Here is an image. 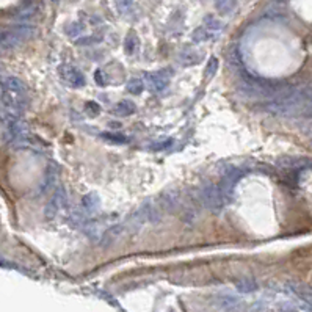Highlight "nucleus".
Instances as JSON below:
<instances>
[{
  "label": "nucleus",
  "mask_w": 312,
  "mask_h": 312,
  "mask_svg": "<svg viewBox=\"0 0 312 312\" xmlns=\"http://www.w3.org/2000/svg\"><path fill=\"white\" fill-rule=\"evenodd\" d=\"M58 74L61 80L69 85L72 88H83L87 85V80H85V75L74 66H69V64H61L58 68Z\"/></svg>",
  "instance_id": "4"
},
{
  "label": "nucleus",
  "mask_w": 312,
  "mask_h": 312,
  "mask_svg": "<svg viewBox=\"0 0 312 312\" xmlns=\"http://www.w3.org/2000/svg\"><path fill=\"white\" fill-rule=\"evenodd\" d=\"M171 143H173V140L171 138H168L166 142H163V143H156V145H151V149H156V151H158V149H166Z\"/></svg>",
  "instance_id": "28"
},
{
  "label": "nucleus",
  "mask_w": 312,
  "mask_h": 312,
  "mask_svg": "<svg viewBox=\"0 0 312 312\" xmlns=\"http://www.w3.org/2000/svg\"><path fill=\"white\" fill-rule=\"evenodd\" d=\"M204 27H207L212 31H218L223 27V22L220 19H217L215 16H206L204 17Z\"/></svg>",
  "instance_id": "20"
},
{
  "label": "nucleus",
  "mask_w": 312,
  "mask_h": 312,
  "mask_svg": "<svg viewBox=\"0 0 312 312\" xmlns=\"http://www.w3.org/2000/svg\"><path fill=\"white\" fill-rule=\"evenodd\" d=\"M218 64H220V61H218L217 57H210L209 61H207L206 69H204V79H206V80H210V79L213 77V75L217 74V71H218Z\"/></svg>",
  "instance_id": "19"
},
{
  "label": "nucleus",
  "mask_w": 312,
  "mask_h": 312,
  "mask_svg": "<svg viewBox=\"0 0 312 312\" xmlns=\"http://www.w3.org/2000/svg\"><path fill=\"white\" fill-rule=\"evenodd\" d=\"M98 295H99L101 298H104V300L109 301L110 305H113V306H116V308H120V305H118V300H116L115 297H112L110 294H107L105 290H98Z\"/></svg>",
  "instance_id": "26"
},
{
  "label": "nucleus",
  "mask_w": 312,
  "mask_h": 312,
  "mask_svg": "<svg viewBox=\"0 0 312 312\" xmlns=\"http://www.w3.org/2000/svg\"><path fill=\"white\" fill-rule=\"evenodd\" d=\"M145 80H142V79H138V77H134V79H131L127 82V91L131 93V94H135V96H138V94H142L143 91H145Z\"/></svg>",
  "instance_id": "18"
},
{
  "label": "nucleus",
  "mask_w": 312,
  "mask_h": 312,
  "mask_svg": "<svg viewBox=\"0 0 312 312\" xmlns=\"http://www.w3.org/2000/svg\"><path fill=\"white\" fill-rule=\"evenodd\" d=\"M2 90H8L14 94H25L27 85L20 79L13 77V75H5V77L2 79Z\"/></svg>",
  "instance_id": "9"
},
{
  "label": "nucleus",
  "mask_w": 312,
  "mask_h": 312,
  "mask_svg": "<svg viewBox=\"0 0 312 312\" xmlns=\"http://www.w3.org/2000/svg\"><path fill=\"white\" fill-rule=\"evenodd\" d=\"M82 206L88 213H93V212L98 210L99 209V196H98V193H94V191L87 193V195L82 198Z\"/></svg>",
  "instance_id": "13"
},
{
  "label": "nucleus",
  "mask_w": 312,
  "mask_h": 312,
  "mask_svg": "<svg viewBox=\"0 0 312 312\" xmlns=\"http://www.w3.org/2000/svg\"><path fill=\"white\" fill-rule=\"evenodd\" d=\"M82 30H83V27H82L80 22H74V24H71V25L66 28V33H68V36L75 38V36H79V35L82 33Z\"/></svg>",
  "instance_id": "23"
},
{
  "label": "nucleus",
  "mask_w": 312,
  "mask_h": 312,
  "mask_svg": "<svg viewBox=\"0 0 312 312\" xmlns=\"http://www.w3.org/2000/svg\"><path fill=\"white\" fill-rule=\"evenodd\" d=\"M101 137H102V138H107V142L118 143V145L127 143V138H126L124 135H116V134H102Z\"/></svg>",
  "instance_id": "22"
},
{
  "label": "nucleus",
  "mask_w": 312,
  "mask_h": 312,
  "mask_svg": "<svg viewBox=\"0 0 312 312\" xmlns=\"http://www.w3.org/2000/svg\"><path fill=\"white\" fill-rule=\"evenodd\" d=\"M218 303V308L220 309H224V311H235V309H242V301L234 298V297H229V295H223L217 300Z\"/></svg>",
  "instance_id": "12"
},
{
  "label": "nucleus",
  "mask_w": 312,
  "mask_h": 312,
  "mask_svg": "<svg viewBox=\"0 0 312 312\" xmlns=\"http://www.w3.org/2000/svg\"><path fill=\"white\" fill-rule=\"evenodd\" d=\"M199 196H201V201L202 204L206 206L207 209L213 210V212H218L223 209L224 206V195L220 187H217L215 184H210V182H207V184H204L201 188H199Z\"/></svg>",
  "instance_id": "3"
},
{
  "label": "nucleus",
  "mask_w": 312,
  "mask_h": 312,
  "mask_svg": "<svg viewBox=\"0 0 312 312\" xmlns=\"http://www.w3.org/2000/svg\"><path fill=\"white\" fill-rule=\"evenodd\" d=\"M64 202H66V191H64L61 187L57 188L55 195L52 196V199L47 202V206L44 209V215L47 220H52L55 215L58 213V210L64 206Z\"/></svg>",
  "instance_id": "7"
},
{
  "label": "nucleus",
  "mask_w": 312,
  "mask_h": 312,
  "mask_svg": "<svg viewBox=\"0 0 312 312\" xmlns=\"http://www.w3.org/2000/svg\"><path fill=\"white\" fill-rule=\"evenodd\" d=\"M234 6V2L232 0H218L217 2V8L220 9L221 13H228L231 11V8Z\"/></svg>",
  "instance_id": "25"
},
{
  "label": "nucleus",
  "mask_w": 312,
  "mask_h": 312,
  "mask_svg": "<svg viewBox=\"0 0 312 312\" xmlns=\"http://www.w3.org/2000/svg\"><path fill=\"white\" fill-rule=\"evenodd\" d=\"M85 112H87L90 116H98L101 113V107L96 104V102L90 101V102L85 104Z\"/></svg>",
  "instance_id": "24"
},
{
  "label": "nucleus",
  "mask_w": 312,
  "mask_h": 312,
  "mask_svg": "<svg viewBox=\"0 0 312 312\" xmlns=\"http://www.w3.org/2000/svg\"><path fill=\"white\" fill-rule=\"evenodd\" d=\"M279 166L292 171H300L303 168H312V160L305 157H281L279 158Z\"/></svg>",
  "instance_id": "8"
},
{
  "label": "nucleus",
  "mask_w": 312,
  "mask_h": 312,
  "mask_svg": "<svg viewBox=\"0 0 312 312\" xmlns=\"http://www.w3.org/2000/svg\"><path fill=\"white\" fill-rule=\"evenodd\" d=\"M215 36V31L209 30L207 27H198L196 30H193V33H191V39L195 41V42H206V41H210L213 39Z\"/></svg>",
  "instance_id": "15"
},
{
  "label": "nucleus",
  "mask_w": 312,
  "mask_h": 312,
  "mask_svg": "<svg viewBox=\"0 0 312 312\" xmlns=\"http://www.w3.org/2000/svg\"><path fill=\"white\" fill-rule=\"evenodd\" d=\"M138 49V36L134 33V31H129L126 35V39H124V50L127 55H134Z\"/></svg>",
  "instance_id": "16"
},
{
  "label": "nucleus",
  "mask_w": 312,
  "mask_h": 312,
  "mask_svg": "<svg viewBox=\"0 0 312 312\" xmlns=\"http://www.w3.org/2000/svg\"><path fill=\"white\" fill-rule=\"evenodd\" d=\"M245 176V169L232 165H224L221 168V182L220 188L226 199H231L234 196L235 185L239 184V180Z\"/></svg>",
  "instance_id": "2"
},
{
  "label": "nucleus",
  "mask_w": 312,
  "mask_h": 312,
  "mask_svg": "<svg viewBox=\"0 0 312 312\" xmlns=\"http://www.w3.org/2000/svg\"><path fill=\"white\" fill-rule=\"evenodd\" d=\"M33 31L35 28L28 25L27 22L17 24L9 30H3L2 31V49L6 52V50H13L19 47L25 39H28L33 35Z\"/></svg>",
  "instance_id": "1"
},
{
  "label": "nucleus",
  "mask_w": 312,
  "mask_h": 312,
  "mask_svg": "<svg viewBox=\"0 0 312 312\" xmlns=\"http://www.w3.org/2000/svg\"><path fill=\"white\" fill-rule=\"evenodd\" d=\"M126 232H129L127 223L126 221L124 223H118V224L112 226V228H109L102 234L99 245L102 246V248H110V246H113Z\"/></svg>",
  "instance_id": "5"
},
{
  "label": "nucleus",
  "mask_w": 312,
  "mask_h": 312,
  "mask_svg": "<svg viewBox=\"0 0 312 312\" xmlns=\"http://www.w3.org/2000/svg\"><path fill=\"white\" fill-rule=\"evenodd\" d=\"M58 173H60V169L57 166V163H50L46 169V176H44V180H42V184L39 187V191L41 193H46L47 190H50L53 185H55V182H57V177H58Z\"/></svg>",
  "instance_id": "10"
},
{
  "label": "nucleus",
  "mask_w": 312,
  "mask_h": 312,
  "mask_svg": "<svg viewBox=\"0 0 312 312\" xmlns=\"http://www.w3.org/2000/svg\"><path fill=\"white\" fill-rule=\"evenodd\" d=\"M235 289L240 294H253L257 290V283L253 278H242L239 281H235Z\"/></svg>",
  "instance_id": "14"
},
{
  "label": "nucleus",
  "mask_w": 312,
  "mask_h": 312,
  "mask_svg": "<svg viewBox=\"0 0 312 312\" xmlns=\"http://www.w3.org/2000/svg\"><path fill=\"white\" fill-rule=\"evenodd\" d=\"M94 80H96V83H98V85H101V87H105V85H107V80L104 79V74H102L101 69L94 71Z\"/></svg>",
  "instance_id": "27"
},
{
  "label": "nucleus",
  "mask_w": 312,
  "mask_h": 312,
  "mask_svg": "<svg viewBox=\"0 0 312 312\" xmlns=\"http://www.w3.org/2000/svg\"><path fill=\"white\" fill-rule=\"evenodd\" d=\"M113 2L118 8V11H120L121 14L131 11V8H132V0H113Z\"/></svg>",
  "instance_id": "21"
},
{
  "label": "nucleus",
  "mask_w": 312,
  "mask_h": 312,
  "mask_svg": "<svg viewBox=\"0 0 312 312\" xmlns=\"http://www.w3.org/2000/svg\"><path fill=\"white\" fill-rule=\"evenodd\" d=\"M135 110H137L135 104L131 102V101H127V99L120 101V102H118V104L113 107V109H112L113 115H116V116H131Z\"/></svg>",
  "instance_id": "11"
},
{
  "label": "nucleus",
  "mask_w": 312,
  "mask_h": 312,
  "mask_svg": "<svg viewBox=\"0 0 312 312\" xmlns=\"http://www.w3.org/2000/svg\"><path fill=\"white\" fill-rule=\"evenodd\" d=\"M179 61L184 64V66H193V64H196L198 61H201V55L193 50H184L179 55Z\"/></svg>",
  "instance_id": "17"
},
{
  "label": "nucleus",
  "mask_w": 312,
  "mask_h": 312,
  "mask_svg": "<svg viewBox=\"0 0 312 312\" xmlns=\"http://www.w3.org/2000/svg\"><path fill=\"white\" fill-rule=\"evenodd\" d=\"M145 83L151 93H160L166 90L169 85V77L165 72H146Z\"/></svg>",
  "instance_id": "6"
},
{
  "label": "nucleus",
  "mask_w": 312,
  "mask_h": 312,
  "mask_svg": "<svg viewBox=\"0 0 312 312\" xmlns=\"http://www.w3.org/2000/svg\"><path fill=\"white\" fill-rule=\"evenodd\" d=\"M50 2H53V3H57V0H50Z\"/></svg>",
  "instance_id": "29"
}]
</instances>
